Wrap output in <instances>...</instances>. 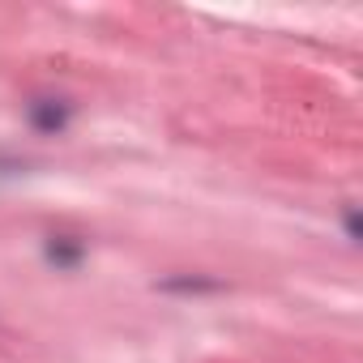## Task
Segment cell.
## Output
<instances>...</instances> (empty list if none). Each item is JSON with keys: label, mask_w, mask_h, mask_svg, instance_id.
Masks as SVG:
<instances>
[]
</instances>
